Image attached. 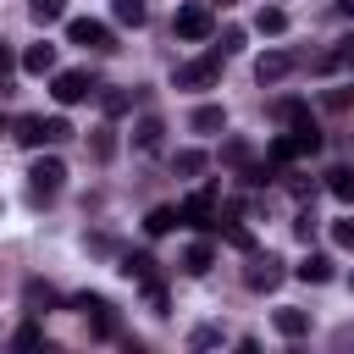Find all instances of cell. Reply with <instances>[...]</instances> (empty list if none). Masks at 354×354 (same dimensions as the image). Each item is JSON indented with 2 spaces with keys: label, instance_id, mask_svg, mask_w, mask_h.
<instances>
[{
  "label": "cell",
  "instance_id": "1",
  "mask_svg": "<svg viewBox=\"0 0 354 354\" xmlns=\"http://www.w3.org/2000/svg\"><path fill=\"white\" fill-rule=\"evenodd\" d=\"M72 138V122L66 116H17V144L39 149V144H66Z\"/></svg>",
  "mask_w": 354,
  "mask_h": 354
},
{
  "label": "cell",
  "instance_id": "2",
  "mask_svg": "<svg viewBox=\"0 0 354 354\" xmlns=\"http://www.w3.org/2000/svg\"><path fill=\"white\" fill-rule=\"evenodd\" d=\"M221 50L216 55H194V61H183L177 72H171V88H216L221 83Z\"/></svg>",
  "mask_w": 354,
  "mask_h": 354
},
{
  "label": "cell",
  "instance_id": "3",
  "mask_svg": "<svg viewBox=\"0 0 354 354\" xmlns=\"http://www.w3.org/2000/svg\"><path fill=\"white\" fill-rule=\"evenodd\" d=\"M171 28H177V39H194V44H199V39H210V33H216V17H210V6H205V0H183V6H177V17H171Z\"/></svg>",
  "mask_w": 354,
  "mask_h": 354
},
{
  "label": "cell",
  "instance_id": "4",
  "mask_svg": "<svg viewBox=\"0 0 354 354\" xmlns=\"http://www.w3.org/2000/svg\"><path fill=\"white\" fill-rule=\"evenodd\" d=\"M282 277H288V266H282L277 254H249V266H243V282H249L254 293H271V288H282Z\"/></svg>",
  "mask_w": 354,
  "mask_h": 354
},
{
  "label": "cell",
  "instance_id": "5",
  "mask_svg": "<svg viewBox=\"0 0 354 354\" xmlns=\"http://www.w3.org/2000/svg\"><path fill=\"white\" fill-rule=\"evenodd\" d=\"M66 39H72V44H83V50H116L111 28H105V22H94V17H72V22H66Z\"/></svg>",
  "mask_w": 354,
  "mask_h": 354
},
{
  "label": "cell",
  "instance_id": "6",
  "mask_svg": "<svg viewBox=\"0 0 354 354\" xmlns=\"http://www.w3.org/2000/svg\"><path fill=\"white\" fill-rule=\"evenodd\" d=\"M28 183H33V194L44 199V194H55L61 183H66V166H61V155H39L33 166H28Z\"/></svg>",
  "mask_w": 354,
  "mask_h": 354
},
{
  "label": "cell",
  "instance_id": "7",
  "mask_svg": "<svg viewBox=\"0 0 354 354\" xmlns=\"http://www.w3.org/2000/svg\"><path fill=\"white\" fill-rule=\"evenodd\" d=\"M100 83L88 77V72H55V83H50V94L61 100V105H77V100H88Z\"/></svg>",
  "mask_w": 354,
  "mask_h": 354
},
{
  "label": "cell",
  "instance_id": "8",
  "mask_svg": "<svg viewBox=\"0 0 354 354\" xmlns=\"http://www.w3.org/2000/svg\"><path fill=\"white\" fill-rule=\"evenodd\" d=\"M72 310H83V315H88V326H94L100 337H111V332H116L111 299H100V293H77V299H72Z\"/></svg>",
  "mask_w": 354,
  "mask_h": 354
},
{
  "label": "cell",
  "instance_id": "9",
  "mask_svg": "<svg viewBox=\"0 0 354 354\" xmlns=\"http://www.w3.org/2000/svg\"><path fill=\"white\" fill-rule=\"evenodd\" d=\"M288 72H293V55H288V50H266V55L254 61V77H260V83H282Z\"/></svg>",
  "mask_w": 354,
  "mask_h": 354
},
{
  "label": "cell",
  "instance_id": "10",
  "mask_svg": "<svg viewBox=\"0 0 354 354\" xmlns=\"http://www.w3.org/2000/svg\"><path fill=\"white\" fill-rule=\"evenodd\" d=\"M22 304H28L33 315H44V310H55V304H61V293H55L50 282H39V277H28V282H22Z\"/></svg>",
  "mask_w": 354,
  "mask_h": 354
},
{
  "label": "cell",
  "instance_id": "11",
  "mask_svg": "<svg viewBox=\"0 0 354 354\" xmlns=\"http://www.w3.org/2000/svg\"><path fill=\"white\" fill-rule=\"evenodd\" d=\"M160 138H166V122H160V116H138V127H133V144H138L144 155H155V149H160Z\"/></svg>",
  "mask_w": 354,
  "mask_h": 354
},
{
  "label": "cell",
  "instance_id": "12",
  "mask_svg": "<svg viewBox=\"0 0 354 354\" xmlns=\"http://www.w3.org/2000/svg\"><path fill=\"white\" fill-rule=\"evenodd\" d=\"M210 216H216V188H205V194H194V199L183 205V221H188V227H210Z\"/></svg>",
  "mask_w": 354,
  "mask_h": 354
},
{
  "label": "cell",
  "instance_id": "13",
  "mask_svg": "<svg viewBox=\"0 0 354 354\" xmlns=\"http://www.w3.org/2000/svg\"><path fill=\"white\" fill-rule=\"evenodd\" d=\"M22 72H33V77L55 72V44H28L22 50Z\"/></svg>",
  "mask_w": 354,
  "mask_h": 354
},
{
  "label": "cell",
  "instance_id": "14",
  "mask_svg": "<svg viewBox=\"0 0 354 354\" xmlns=\"http://www.w3.org/2000/svg\"><path fill=\"white\" fill-rule=\"evenodd\" d=\"M271 321H277V332H282V337H304V332H310V310H293V304H282Z\"/></svg>",
  "mask_w": 354,
  "mask_h": 354
},
{
  "label": "cell",
  "instance_id": "15",
  "mask_svg": "<svg viewBox=\"0 0 354 354\" xmlns=\"http://www.w3.org/2000/svg\"><path fill=\"white\" fill-rule=\"evenodd\" d=\"M188 127H194V133H221V127H227V111H221V105H194Z\"/></svg>",
  "mask_w": 354,
  "mask_h": 354
},
{
  "label": "cell",
  "instance_id": "16",
  "mask_svg": "<svg viewBox=\"0 0 354 354\" xmlns=\"http://www.w3.org/2000/svg\"><path fill=\"white\" fill-rule=\"evenodd\" d=\"M177 221H183V210H171V205H155V210L144 216V232H149V238H166Z\"/></svg>",
  "mask_w": 354,
  "mask_h": 354
},
{
  "label": "cell",
  "instance_id": "17",
  "mask_svg": "<svg viewBox=\"0 0 354 354\" xmlns=\"http://www.w3.org/2000/svg\"><path fill=\"white\" fill-rule=\"evenodd\" d=\"M210 266H216V249H210V243H188V249H183V271H188V277H205Z\"/></svg>",
  "mask_w": 354,
  "mask_h": 354
},
{
  "label": "cell",
  "instance_id": "18",
  "mask_svg": "<svg viewBox=\"0 0 354 354\" xmlns=\"http://www.w3.org/2000/svg\"><path fill=\"white\" fill-rule=\"evenodd\" d=\"M293 271H299L304 282H315V288H321V282H332V254H304Z\"/></svg>",
  "mask_w": 354,
  "mask_h": 354
},
{
  "label": "cell",
  "instance_id": "19",
  "mask_svg": "<svg viewBox=\"0 0 354 354\" xmlns=\"http://www.w3.org/2000/svg\"><path fill=\"white\" fill-rule=\"evenodd\" d=\"M348 61H354V33H348V39H337L326 55H315V72H337V66H348Z\"/></svg>",
  "mask_w": 354,
  "mask_h": 354
},
{
  "label": "cell",
  "instance_id": "20",
  "mask_svg": "<svg viewBox=\"0 0 354 354\" xmlns=\"http://www.w3.org/2000/svg\"><path fill=\"white\" fill-rule=\"evenodd\" d=\"M111 17H116L122 28H144V17H149V6H144V0H111Z\"/></svg>",
  "mask_w": 354,
  "mask_h": 354
},
{
  "label": "cell",
  "instance_id": "21",
  "mask_svg": "<svg viewBox=\"0 0 354 354\" xmlns=\"http://www.w3.org/2000/svg\"><path fill=\"white\" fill-rule=\"evenodd\" d=\"M326 194L343 199V205H354V171H348V166H332V171H326Z\"/></svg>",
  "mask_w": 354,
  "mask_h": 354
},
{
  "label": "cell",
  "instance_id": "22",
  "mask_svg": "<svg viewBox=\"0 0 354 354\" xmlns=\"http://www.w3.org/2000/svg\"><path fill=\"white\" fill-rule=\"evenodd\" d=\"M28 17H33L39 28H50V22L66 17V0H28Z\"/></svg>",
  "mask_w": 354,
  "mask_h": 354
},
{
  "label": "cell",
  "instance_id": "23",
  "mask_svg": "<svg viewBox=\"0 0 354 354\" xmlns=\"http://www.w3.org/2000/svg\"><path fill=\"white\" fill-rule=\"evenodd\" d=\"M122 277H133V282H155V260H149V254H122Z\"/></svg>",
  "mask_w": 354,
  "mask_h": 354
},
{
  "label": "cell",
  "instance_id": "24",
  "mask_svg": "<svg viewBox=\"0 0 354 354\" xmlns=\"http://www.w3.org/2000/svg\"><path fill=\"white\" fill-rule=\"evenodd\" d=\"M88 155H94V160H111V155H116V133H111V127H94V133H88Z\"/></svg>",
  "mask_w": 354,
  "mask_h": 354
},
{
  "label": "cell",
  "instance_id": "25",
  "mask_svg": "<svg viewBox=\"0 0 354 354\" xmlns=\"http://www.w3.org/2000/svg\"><path fill=\"white\" fill-rule=\"evenodd\" d=\"M171 171H177V177H199V171H205V155H199V149H177V155H171Z\"/></svg>",
  "mask_w": 354,
  "mask_h": 354
},
{
  "label": "cell",
  "instance_id": "26",
  "mask_svg": "<svg viewBox=\"0 0 354 354\" xmlns=\"http://www.w3.org/2000/svg\"><path fill=\"white\" fill-rule=\"evenodd\" d=\"M254 28H260V33H282V28H288V11H282V6H260Z\"/></svg>",
  "mask_w": 354,
  "mask_h": 354
},
{
  "label": "cell",
  "instance_id": "27",
  "mask_svg": "<svg viewBox=\"0 0 354 354\" xmlns=\"http://www.w3.org/2000/svg\"><path fill=\"white\" fill-rule=\"evenodd\" d=\"M100 105H105V116H127V111H133V94H127V88H111Z\"/></svg>",
  "mask_w": 354,
  "mask_h": 354
},
{
  "label": "cell",
  "instance_id": "28",
  "mask_svg": "<svg viewBox=\"0 0 354 354\" xmlns=\"http://www.w3.org/2000/svg\"><path fill=\"white\" fill-rule=\"evenodd\" d=\"M332 243H337V249H354V216L332 221Z\"/></svg>",
  "mask_w": 354,
  "mask_h": 354
},
{
  "label": "cell",
  "instance_id": "29",
  "mask_svg": "<svg viewBox=\"0 0 354 354\" xmlns=\"http://www.w3.org/2000/svg\"><path fill=\"white\" fill-rule=\"evenodd\" d=\"M11 343H17V348H39V343H44V332L28 321V326H17V337H11Z\"/></svg>",
  "mask_w": 354,
  "mask_h": 354
},
{
  "label": "cell",
  "instance_id": "30",
  "mask_svg": "<svg viewBox=\"0 0 354 354\" xmlns=\"http://www.w3.org/2000/svg\"><path fill=\"white\" fill-rule=\"evenodd\" d=\"M11 72H17V55H11V44H0V94L11 88Z\"/></svg>",
  "mask_w": 354,
  "mask_h": 354
},
{
  "label": "cell",
  "instance_id": "31",
  "mask_svg": "<svg viewBox=\"0 0 354 354\" xmlns=\"http://www.w3.org/2000/svg\"><path fill=\"white\" fill-rule=\"evenodd\" d=\"M238 50H243V28H227L221 33V55H238Z\"/></svg>",
  "mask_w": 354,
  "mask_h": 354
},
{
  "label": "cell",
  "instance_id": "32",
  "mask_svg": "<svg viewBox=\"0 0 354 354\" xmlns=\"http://www.w3.org/2000/svg\"><path fill=\"white\" fill-rule=\"evenodd\" d=\"M221 155H227L232 166H243V160H249V144H243V138H227V149H221Z\"/></svg>",
  "mask_w": 354,
  "mask_h": 354
},
{
  "label": "cell",
  "instance_id": "33",
  "mask_svg": "<svg viewBox=\"0 0 354 354\" xmlns=\"http://www.w3.org/2000/svg\"><path fill=\"white\" fill-rule=\"evenodd\" d=\"M343 105H354V88H326V111H343Z\"/></svg>",
  "mask_w": 354,
  "mask_h": 354
},
{
  "label": "cell",
  "instance_id": "34",
  "mask_svg": "<svg viewBox=\"0 0 354 354\" xmlns=\"http://www.w3.org/2000/svg\"><path fill=\"white\" fill-rule=\"evenodd\" d=\"M299 149H293V138H271V160H293Z\"/></svg>",
  "mask_w": 354,
  "mask_h": 354
},
{
  "label": "cell",
  "instance_id": "35",
  "mask_svg": "<svg viewBox=\"0 0 354 354\" xmlns=\"http://www.w3.org/2000/svg\"><path fill=\"white\" fill-rule=\"evenodd\" d=\"M293 232H299V238L310 243V238H315V216H310V210H299V221H293Z\"/></svg>",
  "mask_w": 354,
  "mask_h": 354
},
{
  "label": "cell",
  "instance_id": "36",
  "mask_svg": "<svg viewBox=\"0 0 354 354\" xmlns=\"http://www.w3.org/2000/svg\"><path fill=\"white\" fill-rule=\"evenodd\" d=\"M188 343H194V348H210V343H221V332H216V326H199Z\"/></svg>",
  "mask_w": 354,
  "mask_h": 354
},
{
  "label": "cell",
  "instance_id": "37",
  "mask_svg": "<svg viewBox=\"0 0 354 354\" xmlns=\"http://www.w3.org/2000/svg\"><path fill=\"white\" fill-rule=\"evenodd\" d=\"M337 17H354V0H337Z\"/></svg>",
  "mask_w": 354,
  "mask_h": 354
},
{
  "label": "cell",
  "instance_id": "38",
  "mask_svg": "<svg viewBox=\"0 0 354 354\" xmlns=\"http://www.w3.org/2000/svg\"><path fill=\"white\" fill-rule=\"evenodd\" d=\"M216 6H232V0H216Z\"/></svg>",
  "mask_w": 354,
  "mask_h": 354
}]
</instances>
